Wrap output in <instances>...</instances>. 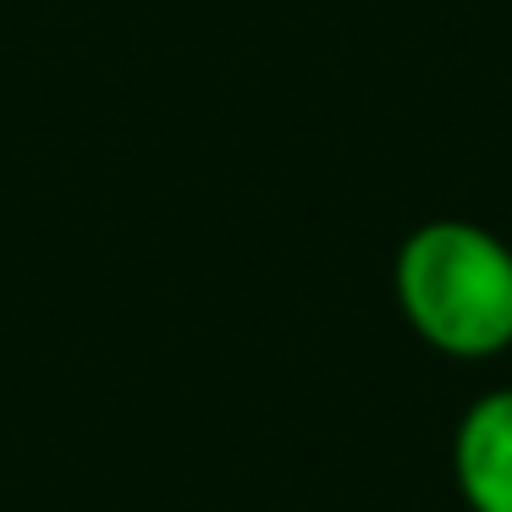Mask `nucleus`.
<instances>
[{"label":"nucleus","mask_w":512,"mask_h":512,"mask_svg":"<svg viewBox=\"0 0 512 512\" xmlns=\"http://www.w3.org/2000/svg\"><path fill=\"white\" fill-rule=\"evenodd\" d=\"M452 485L468 512H512V386L463 408L452 430Z\"/></svg>","instance_id":"obj_2"},{"label":"nucleus","mask_w":512,"mask_h":512,"mask_svg":"<svg viewBox=\"0 0 512 512\" xmlns=\"http://www.w3.org/2000/svg\"><path fill=\"white\" fill-rule=\"evenodd\" d=\"M408 331L441 358H496L512 347V243L479 221H424L391 265Z\"/></svg>","instance_id":"obj_1"}]
</instances>
